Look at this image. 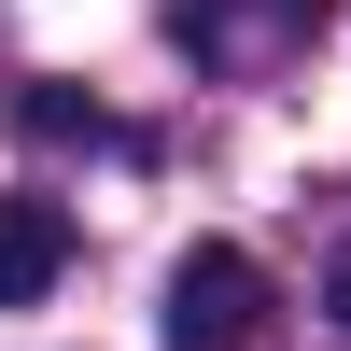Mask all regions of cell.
I'll return each instance as SVG.
<instances>
[{
	"mask_svg": "<svg viewBox=\"0 0 351 351\" xmlns=\"http://www.w3.org/2000/svg\"><path fill=\"white\" fill-rule=\"evenodd\" d=\"M324 309H337V324H351V253H337V281H324Z\"/></svg>",
	"mask_w": 351,
	"mask_h": 351,
	"instance_id": "4",
	"label": "cell"
},
{
	"mask_svg": "<svg viewBox=\"0 0 351 351\" xmlns=\"http://www.w3.org/2000/svg\"><path fill=\"white\" fill-rule=\"evenodd\" d=\"M56 267H71V211L56 197H0V309L56 295Z\"/></svg>",
	"mask_w": 351,
	"mask_h": 351,
	"instance_id": "3",
	"label": "cell"
},
{
	"mask_svg": "<svg viewBox=\"0 0 351 351\" xmlns=\"http://www.w3.org/2000/svg\"><path fill=\"white\" fill-rule=\"evenodd\" d=\"M169 28H183L211 71H253V56H281V43L324 28V0H169Z\"/></svg>",
	"mask_w": 351,
	"mask_h": 351,
	"instance_id": "2",
	"label": "cell"
},
{
	"mask_svg": "<svg viewBox=\"0 0 351 351\" xmlns=\"http://www.w3.org/2000/svg\"><path fill=\"white\" fill-rule=\"evenodd\" d=\"M267 337V267L239 239H197L169 267V351H253Z\"/></svg>",
	"mask_w": 351,
	"mask_h": 351,
	"instance_id": "1",
	"label": "cell"
}]
</instances>
